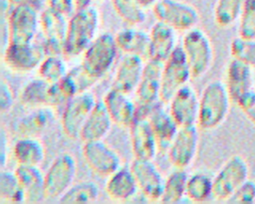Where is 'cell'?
Segmentation results:
<instances>
[{
  "instance_id": "1",
  "label": "cell",
  "mask_w": 255,
  "mask_h": 204,
  "mask_svg": "<svg viewBox=\"0 0 255 204\" xmlns=\"http://www.w3.org/2000/svg\"><path fill=\"white\" fill-rule=\"evenodd\" d=\"M100 26V12L94 6L76 10L68 18L64 56L75 58L86 51L97 37Z\"/></svg>"
},
{
  "instance_id": "2",
  "label": "cell",
  "mask_w": 255,
  "mask_h": 204,
  "mask_svg": "<svg viewBox=\"0 0 255 204\" xmlns=\"http://www.w3.org/2000/svg\"><path fill=\"white\" fill-rule=\"evenodd\" d=\"M231 102L225 83L219 80L209 82L199 96L197 126L204 130L220 126L228 116Z\"/></svg>"
},
{
  "instance_id": "3",
  "label": "cell",
  "mask_w": 255,
  "mask_h": 204,
  "mask_svg": "<svg viewBox=\"0 0 255 204\" xmlns=\"http://www.w3.org/2000/svg\"><path fill=\"white\" fill-rule=\"evenodd\" d=\"M119 47L115 35L105 32L98 35L82 55V67L97 82L104 78L114 66Z\"/></svg>"
},
{
  "instance_id": "4",
  "label": "cell",
  "mask_w": 255,
  "mask_h": 204,
  "mask_svg": "<svg viewBox=\"0 0 255 204\" xmlns=\"http://www.w3.org/2000/svg\"><path fill=\"white\" fill-rule=\"evenodd\" d=\"M181 47L184 51L192 79L203 77L211 68L214 51L207 34L199 28L186 31Z\"/></svg>"
},
{
  "instance_id": "5",
  "label": "cell",
  "mask_w": 255,
  "mask_h": 204,
  "mask_svg": "<svg viewBox=\"0 0 255 204\" xmlns=\"http://www.w3.org/2000/svg\"><path fill=\"white\" fill-rule=\"evenodd\" d=\"M249 178V165L240 154L230 156L213 177L212 198L229 201L236 190Z\"/></svg>"
},
{
  "instance_id": "6",
  "label": "cell",
  "mask_w": 255,
  "mask_h": 204,
  "mask_svg": "<svg viewBox=\"0 0 255 204\" xmlns=\"http://www.w3.org/2000/svg\"><path fill=\"white\" fill-rule=\"evenodd\" d=\"M163 63L147 60L144 63L141 81L135 89V105L137 117H147L151 110L161 102L160 80Z\"/></svg>"
},
{
  "instance_id": "7",
  "label": "cell",
  "mask_w": 255,
  "mask_h": 204,
  "mask_svg": "<svg viewBox=\"0 0 255 204\" xmlns=\"http://www.w3.org/2000/svg\"><path fill=\"white\" fill-rule=\"evenodd\" d=\"M77 174V161L68 152L60 153L44 174L46 199H60L73 185Z\"/></svg>"
},
{
  "instance_id": "8",
  "label": "cell",
  "mask_w": 255,
  "mask_h": 204,
  "mask_svg": "<svg viewBox=\"0 0 255 204\" xmlns=\"http://www.w3.org/2000/svg\"><path fill=\"white\" fill-rule=\"evenodd\" d=\"M192 79L191 72L181 46H176L170 56L163 62L160 80V100L168 103L172 96Z\"/></svg>"
},
{
  "instance_id": "9",
  "label": "cell",
  "mask_w": 255,
  "mask_h": 204,
  "mask_svg": "<svg viewBox=\"0 0 255 204\" xmlns=\"http://www.w3.org/2000/svg\"><path fill=\"white\" fill-rule=\"evenodd\" d=\"M153 15L175 31H188L199 22L198 10L191 4L180 0H158L152 6Z\"/></svg>"
},
{
  "instance_id": "10",
  "label": "cell",
  "mask_w": 255,
  "mask_h": 204,
  "mask_svg": "<svg viewBox=\"0 0 255 204\" xmlns=\"http://www.w3.org/2000/svg\"><path fill=\"white\" fill-rule=\"evenodd\" d=\"M6 18L8 43H29L34 41L40 27L39 10L29 5L9 6Z\"/></svg>"
},
{
  "instance_id": "11",
  "label": "cell",
  "mask_w": 255,
  "mask_h": 204,
  "mask_svg": "<svg viewBox=\"0 0 255 204\" xmlns=\"http://www.w3.org/2000/svg\"><path fill=\"white\" fill-rule=\"evenodd\" d=\"M96 102L95 96L89 91L78 94L67 102L63 106L61 125L68 137L80 138L81 130Z\"/></svg>"
},
{
  "instance_id": "12",
  "label": "cell",
  "mask_w": 255,
  "mask_h": 204,
  "mask_svg": "<svg viewBox=\"0 0 255 204\" xmlns=\"http://www.w3.org/2000/svg\"><path fill=\"white\" fill-rule=\"evenodd\" d=\"M199 143L196 124L179 126L167 148L168 160L174 168L185 169L194 160Z\"/></svg>"
},
{
  "instance_id": "13",
  "label": "cell",
  "mask_w": 255,
  "mask_h": 204,
  "mask_svg": "<svg viewBox=\"0 0 255 204\" xmlns=\"http://www.w3.org/2000/svg\"><path fill=\"white\" fill-rule=\"evenodd\" d=\"M67 27V17L48 7L41 12L40 28L44 36L42 45L46 56L64 55Z\"/></svg>"
},
{
  "instance_id": "14",
  "label": "cell",
  "mask_w": 255,
  "mask_h": 204,
  "mask_svg": "<svg viewBox=\"0 0 255 204\" xmlns=\"http://www.w3.org/2000/svg\"><path fill=\"white\" fill-rule=\"evenodd\" d=\"M46 54L42 44L7 43L3 59L6 66L17 73H28L39 67Z\"/></svg>"
},
{
  "instance_id": "15",
  "label": "cell",
  "mask_w": 255,
  "mask_h": 204,
  "mask_svg": "<svg viewBox=\"0 0 255 204\" xmlns=\"http://www.w3.org/2000/svg\"><path fill=\"white\" fill-rule=\"evenodd\" d=\"M82 152L88 166L99 175L109 176L121 167L119 154L103 139L84 142Z\"/></svg>"
},
{
  "instance_id": "16",
  "label": "cell",
  "mask_w": 255,
  "mask_h": 204,
  "mask_svg": "<svg viewBox=\"0 0 255 204\" xmlns=\"http://www.w3.org/2000/svg\"><path fill=\"white\" fill-rule=\"evenodd\" d=\"M129 167L142 195L149 201H160L164 179L152 160L134 158Z\"/></svg>"
},
{
  "instance_id": "17",
  "label": "cell",
  "mask_w": 255,
  "mask_h": 204,
  "mask_svg": "<svg viewBox=\"0 0 255 204\" xmlns=\"http://www.w3.org/2000/svg\"><path fill=\"white\" fill-rule=\"evenodd\" d=\"M168 110L179 126L197 124L199 96L190 85L180 88L168 102Z\"/></svg>"
},
{
  "instance_id": "18",
  "label": "cell",
  "mask_w": 255,
  "mask_h": 204,
  "mask_svg": "<svg viewBox=\"0 0 255 204\" xmlns=\"http://www.w3.org/2000/svg\"><path fill=\"white\" fill-rule=\"evenodd\" d=\"M128 128L134 158L153 160L159 147L148 119L146 117H136Z\"/></svg>"
},
{
  "instance_id": "19",
  "label": "cell",
  "mask_w": 255,
  "mask_h": 204,
  "mask_svg": "<svg viewBox=\"0 0 255 204\" xmlns=\"http://www.w3.org/2000/svg\"><path fill=\"white\" fill-rule=\"evenodd\" d=\"M103 101L114 123L123 127H129L136 119L135 102L128 98V94L113 87L106 93Z\"/></svg>"
},
{
  "instance_id": "20",
  "label": "cell",
  "mask_w": 255,
  "mask_h": 204,
  "mask_svg": "<svg viewBox=\"0 0 255 204\" xmlns=\"http://www.w3.org/2000/svg\"><path fill=\"white\" fill-rule=\"evenodd\" d=\"M253 68L247 64L233 59L226 68L225 86L232 102H236L243 95L255 89Z\"/></svg>"
},
{
  "instance_id": "21",
  "label": "cell",
  "mask_w": 255,
  "mask_h": 204,
  "mask_svg": "<svg viewBox=\"0 0 255 204\" xmlns=\"http://www.w3.org/2000/svg\"><path fill=\"white\" fill-rule=\"evenodd\" d=\"M143 68L144 62L142 57L125 54L117 67L113 87L127 94L135 92L141 81Z\"/></svg>"
},
{
  "instance_id": "22",
  "label": "cell",
  "mask_w": 255,
  "mask_h": 204,
  "mask_svg": "<svg viewBox=\"0 0 255 204\" xmlns=\"http://www.w3.org/2000/svg\"><path fill=\"white\" fill-rule=\"evenodd\" d=\"M175 30L160 21H156L149 31L147 60L165 62L175 49Z\"/></svg>"
},
{
  "instance_id": "23",
  "label": "cell",
  "mask_w": 255,
  "mask_h": 204,
  "mask_svg": "<svg viewBox=\"0 0 255 204\" xmlns=\"http://www.w3.org/2000/svg\"><path fill=\"white\" fill-rule=\"evenodd\" d=\"M112 123H114L113 119L104 101H97L81 130L80 138L84 142L104 139L109 133Z\"/></svg>"
},
{
  "instance_id": "24",
  "label": "cell",
  "mask_w": 255,
  "mask_h": 204,
  "mask_svg": "<svg viewBox=\"0 0 255 204\" xmlns=\"http://www.w3.org/2000/svg\"><path fill=\"white\" fill-rule=\"evenodd\" d=\"M138 187L130 167H120L108 176L105 190L116 201H127L133 197Z\"/></svg>"
},
{
  "instance_id": "25",
  "label": "cell",
  "mask_w": 255,
  "mask_h": 204,
  "mask_svg": "<svg viewBox=\"0 0 255 204\" xmlns=\"http://www.w3.org/2000/svg\"><path fill=\"white\" fill-rule=\"evenodd\" d=\"M150 123L152 131L156 137L158 147L162 149L168 148L179 125L171 116L168 109L158 103L146 117Z\"/></svg>"
},
{
  "instance_id": "26",
  "label": "cell",
  "mask_w": 255,
  "mask_h": 204,
  "mask_svg": "<svg viewBox=\"0 0 255 204\" xmlns=\"http://www.w3.org/2000/svg\"><path fill=\"white\" fill-rule=\"evenodd\" d=\"M14 172L23 188L27 202L37 203L46 199L44 174L39 166L17 165Z\"/></svg>"
},
{
  "instance_id": "27",
  "label": "cell",
  "mask_w": 255,
  "mask_h": 204,
  "mask_svg": "<svg viewBox=\"0 0 255 204\" xmlns=\"http://www.w3.org/2000/svg\"><path fill=\"white\" fill-rule=\"evenodd\" d=\"M12 154L18 165L39 166L45 159L46 149L37 137L22 136L15 142Z\"/></svg>"
},
{
  "instance_id": "28",
  "label": "cell",
  "mask_w": 255,
  "mask_h": 204,
  "mask_svg": "<svg viewBox=\"0 0 255 204\" xmlns=\"http://www.w3.org/2000/svg\"><path fill=\"white\" fill-rule=\"evenodd\" d=\"M115 39L120 51L147 59L149 47V34L136 28H124L120 30Z\"/></svg>"
},
{
  "instance_id": "29",
  "label": "cell",
  "mask_w": 255,
  "mask_h": 204,
  "mask_svg": "<svg viewBox=\"0 0 255 204\" xmlns=\"http://www.w3.org/2000/svg\"><path fill=\"white\" fill-rule=\"evenodd\" d=\"M53 119L50 106L36 107L33 111L23 116L17 123V131L22 136L37 137L43 133Z\"/></svg>"
},
{
  "instance_id": "30",
  "label": "cell",
  "mask_w": 255,
  "mask_h": 204,
  "mask_svg": "<svg viewBox=\"0 0 255 204\" xmlns=\"http://www.w3.org/2000/svg\"><path fill=\"white\" fill-rule=\"evenodd\" d=\"M188 175L184 169L174 168L164 179L160 201L163 203H177L186 196Z\"/></svg>"
},
{
  "instance_id": "31",
  "label": "cell",
  "mask_w": 255,
  "mask_h": 204,
  "mask_svg": "<svg viewBox=\"0 0 255 204\" xmlns=\"http://www.w3.org/2000/svg\"><path fill=\"white\" fill-rule=\"evenodd\" d=\"M50 83L39 78L28 82L21 90L19 100L22 104L32 107L47 106Z\"/></svg>"
},
{
  "instance_id": "32",
  "label": "cell",
  "mask_w": 255,
  "mask_h": 204,
  "mask_svg": "<svg viewBox=\"0 0 255 204\" xmlns=\"http://www.w3.org/2000/svg\"><path fill=\"white\" fill-rule=\"evenodd\" d=\"M213 178L204 172H196L188 176L186 197L196 203H201L212 197Z\"/></svg>"
},
{
  "instance_id": "33",
  "label": "cell",
  "mask_w": 255,
  "mask_h": 204,
  "mask_svg": "<svg viewBox=\"0 0 255 204\" xmlns=\"http://www.w3.org/2000/svg\"><path fill=\"white\" fill-rule=\"evenodd\" d=\"M100 196V187L94 181H81L72 185L59 199L61 203H93Z\"/></svg>"
},
{
  "instance_id": "34",
  "label": "cell",
  "mask_w": 255,
  "mask_h": 204,
  "mask_svg": "<svg viewBox=\"0 0 255 204\" xmlns=\"http://www.w3.org/2000/svg\"><path fill=\"white\" fill-rule=\"evenodd\" d=\"M245 0H216L214 21L221 28L232 26L239 20Z\"/></svg>"
},
{
  "instance_id": "35",
  "label": "cell",
  "mask_w": 255,
  "mask_h": 204,
  "mask_svg": "<svg viewBox=\"0 0 255 204\" xmlns=\"http://www.w3.org/2000/svg\"><path fill=\"white\" fill-rule=\"evenodd\" d=\"M0 196L10 203H21L25 200V193L15 172L3 170L0 174Z\"/></svg>"
},
{
  "instance_id": "36",
  "label": "cell",
  "mask_w": 255,
  "mask_h": 204,
  "mask_svg": "<svg viewBox=\"0 0 255 204\" xmlns=\"http://www.w3.org/2000/svg\"><path fill=\"white\" fill-rule=\"evenodd\" d=\"M62 82L74 97L78 94L88 92L97 81L85 71L82 65H79L68 71L67 75L62 79Z\"/></svg>"
},
{
  "instance_id": "37",
  "label": "cell",
  "mask_w": 255,
  "mask_h": 204,
  "mask_svg": "<svg viewBox=\"0 0 255 204\" xmlns=\"http://www.w3.org/2000/svg\"><path fill=\"white\" fill-rule=\"evenodd\" d=\"M112 3L116 13L130 26H136L144 21V8L137 0H112Z\"/></svg>"
},
{
  "instance_id": "38",
  "label": "cell",
  "mask_w": 255,
  "mask_h": 204,
  "mask_svg": "<svg viewBox=\"0 0 255 204\" xmlns=\"http://www.w3.org/2000/svg\"><path fill=\"white\" fill-rule=\"evenodd\" d=\"M41 79L50 84L60 82L68 73L66 63L61 56H45L38 67Z\"/></svg>"
},
{
  "instance_id": "39",
  "label": "cell",
  "mask_w": 255,
  "mask_h": 204,
  "mask_svg": "<svg viewBox=\"0 0 255 204\" xmlns=\"http://www.w3.org/2000/svg\"><path fill=\"white\" fill-rule=\"evenodd\" d=\"M229 50L233 59L239 60L255 69V39L237 36L232 39Z\"/></svg>"
},
{
  "instance_id": "40",
  "label": "cell",
  "mask_w": 255,
  "mask_h": 204,
  "mask_svg": "<svg viewBox=\"0 0 255 204\" xmlns=\"http://www.w3.org/2000/svg\"><path fill=\"white\" fill-rule=\"evenodd\" d=\"M238 36L255 39V0H245L238 20Z\"/></svg>"
},
{
  "instance_id": "41",
  "label": "cell",
  "mask_w": 255,
  "mask_h": 204,
  "mask_svg": "<svg viewBox=\"0 0 255 204\" xmlns=\"http://www.w3.org/2000/svg\"><path fill=\"white\" fill-rule=\"evenodd\" d=\"M229 202L255 203V181L247 179L233 194Z\"/></svg>"
},
{
  "instance_id": "42",
  "label": "cell",
  "mask_w": 255,
  "mask_h": 204,
  "mask_svg": "<svg viewBox=\"0 0 255 204\" xmlns=\"http://www.w3.org/2000/svg\"><path fill=\"white\" fill-rule=\"evenodd\" d=\"M235 104L255 126V89L243 95Z\"/></svg>"
},
{
  "instance_id": "43",
  "label": "cell",
  "mask_w": 255,
  "mask_h": 204,
  "mask_svg": "<svg viewBox=\"0 0 255 204\" xmlns=\"http://www.w3.org/2000/svg\"><path fill=\"white\" fill-rule=\"evenodd\" d=\"M47 7L57 13L70 18L76 11L74 0H46Z\"/></svg>"
},
{
  "instance_id": "44",
  "label": "cell",
  "mask_w": 255,
  "mask_h": 204,
  "mask_svg": "<svg viewBox=\"0 0 255 204\" xmlns=\"http://www.w3.org/2000/svg\"><path fill=\"white\" fill-rule=\"evenodd\" d=\"M14 103V93L10 85L4 81L0 85V108L2 111H6Z\"/></svg>"
},
{
  "instance_id": "45",
  "label": "cell",
  "mask_w": 255,
  "mask_h": 204,
  "mask_svg": "<svg viewBox=\"0 0 255 204\" xmlns=\"http://www.w3.org/2000/svg\"><path fill=\"white\" fill-rule=\"evenodd\" d=\"M8 3L10 7L18 5H29L40 11L45 2L43 0H8Z\"/></svg>"
},
{
  "instance_id": "46",
  "label": "cell",
  "mask_w": 255,
  "mask_h": 204,
  "mask_svg": "<svg viewBox=\"0 0 255 204\" xmlns=\"http://www.w3.org/2000/svg\"><path fill=\"white\" fill-rule=\"evenodd\" d=\"M74 3L76 6V10H78V9H82V8L91 6L92 0H74Z\"/></svg>"
},
{
  "instance_id": "47",
  "label": "cell",
  "mask_w": 255,
  "mask_h": 204,
  "mask_svg": "<svg viewBox=\"0 0 255 204\" xmlns=\"http://www.w3.org/2000/svg\"><path fill=\"white\" fill-rule=\"evenodd\" d=\"M158 0H137V2L145 9L150 6H153Z\"/></svg>"
},
{
  "instance_id": "48",
  "label": "cell",
  "mask_w": 255,
  "mask_h": 204,
  "mask_svg": "<svg viewBox=\"0 0 255 204\" xmlns=\"http://www.w3.org/2000/svg\"><path fill=\"white\" fill-rule=\"evenodd\" d=\"M43 1H44V2H45V3H46V0H43Z\"/></svg>"
}]
</instances>
